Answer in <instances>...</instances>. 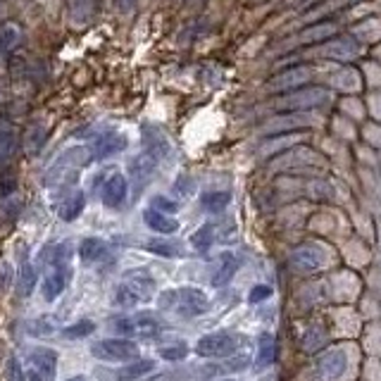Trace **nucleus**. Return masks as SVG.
Wrapping results in <instances>:
<instances>
[{
  "label": "nucleus",
  "instance_id": "obj_47",
  "mask_svg": "<svg viewBox=\"0 0 381 381\" xmlns=\"http://www.w3.org/2000/svg\"><path fill=\"white\" fill-rule=\"evenodd\" d=\"M345 3H372V0H345Z\"/></svg>",
  "mask_w": 381,
  "mask_h": 381
},
{
  "label": "nucleus",
  "instance_id": "obj_9",
  "mask_svg": "<svg viewBox=\"0 0 381 381\" xmlns=\"http://www.w3.org/2000/svg\"><path fill=\"white\" fill-rule=\"evenodd\" d=\"M322 251L317 246H300L296 251L291 253V257H288V264H291L296 272L300 274H310V272H317V269L322 267Z\"/></svg>",
  "mask_w": 381,
  "mask_h": 381
},
{
  "label": "nucleus",
  "instance_id": "obj_20",
  "mask_svg": "<svg viewBox=\"0 0 381 381\" xmlns=\"http://www.w3.org/2000/svg\"><path fill=\"white\" fill-rule=\"evenodd\" d=\"M65 286H67V269L65 267H55V269H50V272L45 274L41 293H43V298L48 300V303H53V300H57L62 296Z\"/></svg>",
  "mask_w": 381,
  "mask_h": 381
},
{
  "label": "nucleus",
  "instance_id": "obj_17",
  "mask_svg": "<svg viewBox=\"0 0 381 381\" xmlns=\"http://www.w3.org/2000/svg\"><path fill=\"white\" fill-rule=\"evenodd\" d=\"M155 170H158V160L150 158L148 153H141V155H136V158L129 160V174L136 181V186L148 184L150 177L155 174Z\"/></svg>",
  "mask_w": 381,
  "mask_h": 381
},
{
  "label": "nucleus",
  "instance_id": "obj_28",
  "mask_svg": "<svg viewBox=\"0 0 381 381\" xmlns=\"http://www.w3.org/2000/svg\"><path fill=\"white\" fill-rule=\"evenodd\" d=\"M33 288H36V269H33V264L24 262L20 269V279H17V296L20 298L31 296Z\"/></svg>",
  "mask_w": 381,
  "mask_h": 381
},
{
  "label": "nucleus",
  "instance_id": "obj_10",
  "mask_svg": "<svg viewBox=\"0 0 381 381\" xmlns=\"http://www.w3.org/2000/svg\"><path fill=\"white\" fill-rule=\"evenodd\" d=\"M126 190H129V184H126V177H122L119 172L110 174L103 184L100 190V200L105 207H122L126 200Z\"/></svg>",
  "mask_w": 381,
  "mask_h": 381
},
{
  "label": "nucleus",
  "instance_id": "obj_14",
  "mask_svg": "<svg viewBox=\"0 0 381 381\" xmlns=\"http://www.w3.org/2000/svg\"><path fill=\"white\" fill-rule=\"evenodd\" d=\"M24 43V29L17 22H3L0 24V55H13Z\"/></svg>",
  "mask_w": 381,
  "mask_h": 381
},
{
  "label": "nucleus",
  "instance_id": "obj_11",
  "mask_svg": "<svg viewBox=\"0 0 381 381\" xmlns=\"http://www.w3.org/2000/svg\"><path fill=\"white\" fill-rule=\"evenodd\" d=\"M345 367H348V360H345L343 350H331V353L322 355L320 365H317V374H320L322 381H338L343 377Z\"/></svg>",
  "mask_w": 381,
  "mask_h": 381
},
{
  "label": "nucleus",
  "instance_id": "obj_44",
  "mask_svg": "<svg viewBox=\"0 0 381 381\" xmlns=\"http://www.w3.org/2000/svg\"><path fill=\"white\" fill-rule=\"evenodd\" d=\"M372 8H374V17L381 20V0H372Z\"/></svg>",
  "mask_w": 381,
  "mask_h": 381
},
{
  "label": "nucleus",
  "instance_id": "obj_25",
  "mask_svg": "<svg viewBox=\"0 0 381 381\" xmlns=\"http://www.w3.org/2000/svg\"><path fill=\"white\" fill-rule=\"evenodd\" d=\"M146 248H148V253H153V255H158V257H181L184 255L181 244L170 241V239H153V241H148Z\"/></svg>",
  "mask_w": 381,
  "mask_h": 381
},
{
  "label": "nucleus",
  "instance_id": "obj_37",
  "mask_svg": "<svg viewBox=\"0 0 381 381\" xmlns=\"http://www.w3.org/2000/svg\"><path fill=\"white\" fill-rule=\"evenodd\" d=\"M272 286H267V284H257V286H253L251 288V296H248V300L251 303H262V300H267L269 296H272Z\"/></svg>",
  "mask_w": 381,
  "mask_h": 381
},
{
  "label": "nucleus",
  "instance_id": "obj_42",
  "mask_svg": "<svg viewBox=\"0 0 381 381\" xmlns=\"http://www.w3.org/2000/svg\"><path fill=\"white\" fill-rule=\"evenodd\" d=\"M138 0H117V8L122 10V13H129V10L136 8Z\"/></svg>",
  "mask_w": 381,
  "mask_h": 381
},
{
  "label": "nucleus",
  "instance_id": "obj_34",
  "mask_svg": "<svg viewBox=\"0 0 381 381\" xmlns=\"http://www.w3.org/2000/svg\"><path fill=\"white\" fill-rule=\"evenodd\" d=\"M96 331V324L91 320H79L74 324L62 329V338H86Z\"/></svg>",
  "mask_w": 381,
  "mask_h": 381
},
{
  "label": "nucleus",
  "instance_id": "obj_2",
  "mask_svg": "<svg viewBox=\"0 0 381 381\" xmlns=\"http://www.w3.org/2000/svg\"><path fill=\"white\" fill-rule=\"evenodd\" d=\"M112 331L119 336H138V338H153L163 331V322L153 313H138V315H124L110 320Z\"/></svg>",
  "mask_w": 381,
  "mask_h": 381
},
{
  "label": "nucleus",
  "instance_id": "obj_45",
  "mask_svg": "<svg viewBox=\"0 0 381 381\" xmlns=\"http://www.w3.org/2000/svg\"><path fill=\"white\" fill-rule=\"evenodd\" d=\"M27 381H43V379H41V374H36V372H29V374H27Z\"/></svg>",
  "mask_w": 381,
  "mask_h": 381
},
{
  "label": "nucleus",
  "instance_id": "obj_26",
  "mask_svg": "<svg viewBox=\"0 0 381 381\" xmlns=\"http://www.w3.org/2000/svg\"><path fill=\"white\" fill-rule=\"evenodd\" d=\"M229 200H232L229 190H207V193L200 195V205L207 212H222L229 205Z\"/></svg>",
  "mask_w": 381,
  "mask_h": 381
},
{
  "label": "nucleus",
  "instance_id": "obj_49",
  "mask_svg": "<svg viewBox=\"0 0 381 381\" xmlns=\"http://www.w3.org/2000/svg\"><path fill=\"white\" fill-rule=\"evenodd\" d=\"M224 381H232V379H224Z\"/></svg>",
  "mask_w": 381,
  "mask_h": 381
},
{
  "label": "nucleus",
  "instance_id": "obj_15",
  "mask_svg": "<svg viewBox=\"0 0 381 381\" xmlns=\"http://www.w3.org/2000/svg\"><path fill=\"white\" fill-rule=\"evenodd\" d=\"M126 146H129V141H126L124 134H114V131H110V134H103L94 143V158L96 160L112 158V155L122 153Z\"/></svg>",
  "mask_w": 381,
  "mask_h": 381
},
{
  "label": "nucleus",
  "instance_id": "obj_1",
  "mask_svg": "<svg viewBox=\"0 0 381 381\" xmlns=\"http://www.w3.org/2000/svg\"><path fill=\"white\" fill-rule=\"evenodd\" d=\"M160 310H170L181 317H198L207 313V296L200 288L193 286H181V288H170L163 291L158 298Z\"/></svg>",
  "mask_w": 381,
  "mask_h": 381
},
{
  "label": "nucleus",
  "instance_id": "obj_43",
  "mask_svg": "<svg viewBox=\"0 0 381 381\" xmlns=\"http://www.w3.org/2000/svg\"><path fill=\"white\" fill-rule=\"evenodd\" d=\"M372 55H374V62H379L381 65V41L377 43V48H372Z\"/></svg>",
  "mask_w": 381,
  "mask_h": 381
},
{
  "label": "nucleus",
  "instance_id": "obj_8",
  "mask_svg": "<svg viewBox=\"0 0 381 381\" xmlns=\"http://www.w3.org/2000/svg\"><path fill=\"white\" fill-rule=\"evenodd\" d=\"M341 33V27L336 24L334 20H324V22H315V24H308L300 31L298 41L296 43H303V45H322L331 38H336Z\"/></svg>",
  "mask_w": 381,
  "mask_h": 381
},
{
  "label": "nucleus",
  "instance_id": "obj_36",
  "mask_svg": "<svg viewBox=\"0 0 381 381\" xmlns=\"http://www.w3.org/2000/svg\"><path fill=\"white\" fill-rule=\"evenodd\" d=\"M153 210L165 212V215H172V212L179 210V203H177V200H170L167 195H155V198H153Z\"/></svg>",
  "mask_w": 381,
  "mask_h": 381
},
{
  "label": "nucleus",
  "instance_id": "obj_30",
  "mask_svg": "<svg viewBox=\"0 0 381 381\" xmlns=\"http://www.w3.org/2000/svg\"><path fill=\"white\" fill-rule=\"evenodd\" d=\"M215 244V227L212 224H203L200 229H195V234L190 236V246L198 253H207Z\"/></svg>",
  "mask_w": 381,
  "mask_h": 381
},
{
  "label": "nucleus",
  "instance_id": "obj_18",
  "mask_svg": "<svg viewBox=\"0 0 381 381\" xmlns=\"http://www.w3.org/2000/svg\"><path fill=\"white\" fill-rule=\"evenodd\" d=\"M241 260L234 253H222L217 260V267L212 272V286H227L234 279V274L239 272Z\"/></svg>",
  "mask_w": 381,
  "mask_h": 381
},
{
  "label": "nucleus",
  "instance_id": "obj_46",
  "mask_svg": "<svg viewBox=\"0 0 381 381\" xmlns=\"http://www.w3.org/2000/svg\"><path fill=\"white\" fill-rule=\"evenodd\" d=\"M310 0H288V5H308Z\"/></svg>",
  "mask_w": 381,
  "mask_h": 381
},
{
  "label": "nucleus",
  "instance_id": "obj_29",
  "mask_svg": "<svg viewBox=\"0 0 381 381\" xmlns=\"http://www.w3.org/2000/svg\"><path fill=\"white\" fill-rule=\"evenodd\" d=\"M67 10H69V20L86 22L94 17L96 3L94 0H67Z\"/></svg>",
  "mask_w": 381,
  "mask_h": 381
},
{
  "label": "nucleus",
  "instance_id": "obj_7",
  "mask_svg": "<svg viewBox=\"0 0 381 381\" xmlns=\"http://www.w3.org/2000/svg\"><path fill=\"white\" fill-rule=\"evenodd\" d=\"M313 79V67L310 65H293L284 69L281 74L269 82V89L272 91H281V94H291V91H298L303 86H308V82Z\"/></svg>",
  "mask_w": 381,
  "mask_h": 381
},
{
  "label": "nucleus",
  "instance_id": "obj_39",
  "mask_svg": "<svg viewBox=\"0 0 381 381\" xmlns=\"http://www.w3.org/2000/svg\"><path fill=\"white\" fill-rule=\"evenodd\" d=\"M8 372H10V381H27V377H24V369L20 367V362H17L15 357L8 362Z\"/></svg>",
  "mask_w": 381,
  "mask_h": 381
},
{
  "label": "nucleus",
  "instance_id": "obj_5",
  "mask_svg": "<svg viewBox=\"0 0 381 381\" xmlns=\"http://www.w3.org/2000/svg\"><path fill=\"white\" fill-rule=\"evenodd\" d=\"M329 100V91L322 89V86H303L298 91H291V94H284L281 100H276V107L281 110H308V107H317L322 103Z\"/></svg>",
  "mask_w": 381,
  "mask_h": 381
},
{
  "label": "nucleus",
  "instance_id": "obj_22",
  "mask_svg": "<svg viewBox=\"0 0 381 381\" xmlns=\"http://www.w3.org/2000/svg\"><path fill=\"white\" fill-rule=\"evenodd\" d=\"M143 146H146L143 153H148L150 158H155V160H163L167 155V150H170L167 138L155 129H143Z\"/></svg>",
  "mask_w": 381,
  "mask_h": 381
},
{
  "label": "nucleus",
  "instance_id": "obj_40",
  "mask_svg": "<svg viewBox=\"0 0 381 381\" xmlns=\"http://www.w3.org/2000/svg\"><path fill=\"white\" fill-rule=\"evenodd\" d=\"M148 381H190V374H184V372H167V374H160V377H153Z\"/></svg>",
  "mask_w": 381,
  "mask_h": 381
},
{
  "label": "nucleus",
  "instance_id": "obj_33",
  "mask_svg": "<svg viewBox=\"0 0 381 381\" xmlns=\"http://www.w3.org/2000/svg\"><path fill=\"white\" fill-rule=\"evenodd\" d=\"M112 303L117 305V308H124V310H129V308H136L141 300L136 298V293L131 291L129 286L124 284H117V288H114V296H112Z\"/></svg>",
  "mask_w": 381,
  "mask_h": 381
},
{
  "label": "nucleus",
  "instance_id": "obj_48",
  "mask_svg": "<svg viewBox=\"0 0 381 381\" xmlns=\"http://www.w3.org/2000/svg\"><path fill=\"white\" fill-rule=\"evenodd\" d=\"M67 381H86L84 377H72V379H67Z\"/></svg>",
  "mask_w": 381,
  "mask_h": 381
},
{
  "label": "nucleus",
  "instance_id": "obj_27",
  "mask_svg": "<svg viewBox=\"0 0 381 381\" xmlns=\"http://www.w3.org/2000/svg\"><path fill=\"white\" fill-rule=\"evenodd\" d=\"M107 253V246L103 244L100 239H84L82 246H79V257L82 262H96Z\"/></svg>",
  "mask_w": 381,
  "mask_h": 381
},
{
  "label": "nucleus",
  "instance_id": "obj_31",
  "mask_svg": "<svg viewBox=\"0 0 381 381\" xmlns=\"http://www.w3.org/2000/svg\"><path fill=\"white\" fill-rule=\"evenodd\" d=\"M17 148V134L8 122H0V163L8 160Z\"/></svg>",
  "mask_w": 381,
  "mask_h": 381
},
{
  "label": "nucleus",
  "instance_id": "obj_6",
  "mask_svg": "<svg viewBox=\"0 0 381 381\" xmlns=\"http://www.w3.org/2000/svg\"><path fill=\"white\" fill-rule=\"evenodd\" d=\"M315 55H320V60L327 62H350L360 55V48H357V41L353 36H345V33H338L336 38L322 43L320 48H315Z\"/></svg>",
  "mask_w": 381,
  "mask_h": 381
},
{
  "label": "nucleus",
  "instance_id": "obj_35",
  "mask_svg": "<svg viewBox=\"0 0 381 381\" xmlns=\"http://www.w3.org/2000/svg\"><path fill=\"white\" fill-rule=\"evenodd\" d=\"M186 355H188V345L184 343V341H177V343H170L160 348V357L167 362H181L186 360Z\"/></svg>",
  "mask_w": 381,
  "mask_h": 381
},
{
  "label": "nucleus",
  "instance_id": "obj_21",
  "mask_svg": "<svg viewBox=\"0 0 381 381\" xmlns=\"http://www.w3.org/2000/svg\"><path fill=\"white\" fill-rule=\"evenodd\" d=\"M155 369V360H146V357H138V360L129 362L126 367H119L114 379L117 381H138L141 377H146Z\"/></svg>",
  "mask_w": 381,
  "mask_h": 381
},
{
  "label": "nucleus",
  "instance_id": "obj_13",
  "mask_svg": "<svg viewBox=\"0 0 381 381\" xmlns=\"http://www.w3.org/2000/svg\"><path fill=\"white\" fill-rule=\"evenodd\" d=\"M29 362H31L33 372L41 374L43 381H53L55 379V369H57V355H55V350H50V348H36L31 355H29Z\"/></svg>",
  "mask_w": 381,
  "mask_h": 381
},
{
  "label": "nucleus",
  "instance_id": "obj_16",
  "mask_svg": "<svg viewBox=\"0 0 381 381\" xmlns=\"http://www.w3.org/2000/svg\"><path fill=\"white\" fill-rule=\"evenodd\" d=\"M350 36L357 43H379L381 41V20L379 17H367L350 27Z\"/></svg>",
  "mask_w": 381,
  "mask_h": 381
},
{
  "label": "nucleus",
  "instance_id": "obj_32",
  "mask_svg": "<svg viewBox=\"0 0 381 381\" xmlns=\"http://www.w3.org/2000/svg\"><path fill=\"white\" fill-rule=\"evenodd\" d=\"M327 345V331L322 327H310L303 336V350L305 353H317Z\"/></svg>",
  "mask_w": 381,
  "mask_h": 381
},
{
  "label": "nucleus",
  "instance_id": "obj_19",
  "mask_svg": "<svg viewBox=\"0 0 381 381\" xmlns=\"http://www.w3.org/2000/svg\"><path fill=\"white\" fill-rule=\"evenodd\" d=\"M143 222L148 224V229H153L155 234H177L179 232V222L177 219H172L170 215H165V212H158L153 210V207H148L146 212H143Z\"/></svg>",
  "mask_w": 381,
  "mask_h": 381
},
{
  "label": "nucleus",
  "instance_id": "obj_41",
  "mask_svg": "<svg viewBox=\"0 0 381 381\" xmlns=\"http://www.w3.org/2000/svg\"><path fill=\"white\" fill-rule=\"evenodd\" d=\"M190 188H193V181H190L188 177H181V179H179V181L174 184V190H177V193L188 195V193H190Z\"/></svg>",
  "mask_w": 381,
  "mask_h": 381
},
{
  "label": "nucleus",
  "instance_id": "obj_12",
  "mask_svg": "<svg viewBox=\"0 0 381 381\" xmlns=\"http://www.w3.org/2000/svg\"><path fill=\"white\" fill-rule=\"evenodd\" d=\"M124 284L136 293V298L141 300V303L150 300L155 293V279L146 272V269H131V272L124 276Z\"/></svg>",
  "mask_w": 381,
  "mask_h": 381
},
{
  "label": "nucleus",
  "instance_id": "obj_24",
  "mask_svg": "<svg viewBox=\"0 0 381 381\" xmlns=\"http://www.w3.org/2000/svg\"><path fill=\"white\" fill-rule=\"evenodd\" d=\"M84 205H86V195L82 193V190L67 195V198L62 200L60 210H57V212H60V219H62V222H74V219L82 215Z\"/></svg>",
  "mask_w": 381,
  "mask_h": 381
},
{
  "label": "nucleus",
  "instance_id": "obj_23",
  "mask_svg": "<svg viewBox=\"0 0 381 381\" xmlns=\"http://www.w3.org/2000/svg\"><path fill=\"white\" fill-rule=\"evenodd\" d=\"M276 360V343L272 334H262L257 343V355H255V367L257 369H267L272 367Z\"/></svg>",
  "mask_w": 381,
  "mask_h": 381
},
{
  "label": "nucleus",
  "instance_id": "obj_4",
  "mask_svg": "<svg viewBox=\"0 0 381 381\" xmlns=\"http://www.w3.org/2000/svg\"><path fill=\"white\" fill-rule=\"evenodd\" d=\"M239 350V338L229 331H215L198 338L195 353L200 357H232Z\"/></svg>",
  "mask_w": 381,
  "mask_h": 381
},
{
  "label": "nucleus",
  "instance_id": "obj_38",
  "mask_svg": "<svg viewBox=\"0 0 381 381\" xmlns=\"http://www.w3.org/2000/svg\"><path fill=\"white\" fill-rule=\"evenodd\" d=\"M13 284V267L8 262L0 264V291H8V286Z\"/></svg>",
  "mask_w": 381,
  "mask_h": 381
},
{
  "label": "nucleus",
  "instance_id": "obj_3",
  "mask_svg": "<svg viewBox=\"0 0 381 381\" xmlns=\"http://www.w3.org/2000/svg\"><path fill=\"white\" fill-rule=\"evenodd\" d=\"M91 355L103 362H134L138 360V345L129 338H103L91 345Z\"/></svg>",
  "mask_w": 381,
  "mask_h": 381
}]
</instances>
